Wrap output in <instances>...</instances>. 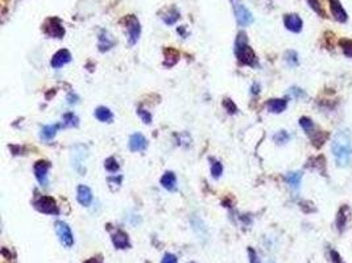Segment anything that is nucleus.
<instances>
[{
    "label": "nucleus",
    "mask_w": 352,
    "mask_h": 263,
    "mask_svg": "<svg viewBox=\"0 0 352 263\" xmlns=\"http://www.w3.org/2000/svg\"><path fill=\"white\" fill-rule=\"evenodd\" d=\"M160 183H161V186L165 188V190L173 191L175 188V184H177V178H175V174L171 171L165 172V174L162 175Z\"/></svg>",
    "instance_id": "nucleus-17"
},
{
    "label": "nucleus",
    "mask_w": 352,
    "mask_h": 263,
    "mask_svg": "<svg viewBox=\"0 0 352 263\" xmlns=\"http://www.w3.org/2000/svg\"><path fill=\"white\" fill-rule=\"evenodd\" d=\"M223 107L227 109L229 113H235V112H236V105H235L234 103H232V100H230V99H224V100H223Z\"/></svg>",
    "instance_id": "nucleus-31"
},
{
    "label": "nucleus",
    "mask_w": 352,
    "mask_h": 263,
    "mask_svg": "<svg viewBox=\"0 0 352 263\" xmlns=\"http://www.w3.org/2000/svg\"><path fill=\"white\" fill-rule=\"evenodd\" d=\"M77 200H78V203L81 206L89 207L92 201L91 190L87 186H83V184L78 186V188H77Z\"/></svg>",
    "instance_id": "nucleus-10"
},
{
    "label": "nucleus",
    "mask_w": 352,
    "mask_h": 263,
    "mask_svg": "<svg viewBox=\"0 0 352 263\" xmlns=\"http://www.w3.org/2000/svg\"><path fill=\"white\" fill-rule=\"evenodd\" d=\"M333 153L339 166H347L352 158V138L348 130H339L333 140Z\"/></svg>",
    "instance_id": "nucleus-1"
},
{
    "label": "nucleus",
    "mask_w": 352,
    "mask_h": 263,
    "mask_svg": "<svg viewBox=\"0 0 352 263\" xmlns=\"http://www.w3.org/2000/svg\"><path fill=\"white\" fill-rule=\"evenodd\" d=\"M330 257H331V260H333L334 263H344V262H343L342 257H340L339 254L336 253L335 250H331L330 251Z\"/></svg>",
    "instance_id": "nucleus-34"
},
{
    "label": "nucleus",
    "mask_w": 352,
    "mask_h": 263,
    "mask_svg": "<svg viewBox=\"0 0 352 263\" xmlns=\"http://www.w3.org/2000/svg\"><path fill=\"white\" fill-rule=\"evenodd\" d=\"M105 167H106V170H107V171L116 172L117 170H119V163H117V161L114 158V157H110V158L106 159Z\"/></svg>",
    "instance_id": "nucleus-25"
},
{
    "label": "nucleus",
    "mask_w": 352,
    "mask_h": 263,
    "mask_svg": "<svg viewBox=\"0 0 352 263\" xmlns=\"http://www.w3.org/2000/svg\"><path fill=\"white\" fill-rule=\"evenodd\" d=\"M234 12H235V16H236V20H238V22H239V25L240 26H247L254 21L252 13L249 12L247 7L243 6V4H239V3L235 4Z\"/></svg>",
    "instance_id": "nucleus-7"
},
{
    "label": "nucleus",
    "mask_w": 352,
    "mask_h": 263,
    "mask_svg": "<svg viewBox=\"0 0 352 263\" xmlns=\"http://www.w3.org/2000/svg\"><path fill=\"white\" fill-rule=\"evenodd\" d=\"M299 125H301L302 129H304L308 134H310L311 132L315 129L314 123H313L311 119H309V118H301V120H299Z\"/></svg>",
    "instance_id": "nucleus-24"
},
{
    "label": "nucleus",
    "mask_w": 352,
    "mask_h": 263,
    "mask_svg": "<svg viewBox=\"0 0 352 263\" xmlns=\"http://www.w3.org/2000/svg\"><path fill=\"white\" fill-rule=\"evenodd\" d=\"M288 100L286 99H270L267 103V107L272 113H281L286 109Z\"/></svg>",
    "instance_id": "nucleus-16"
},
{
    "label": "nucleus",
    "mask_w": 352,
    "mask_h": 263,
    "mask_svg": "<svg viewBox=\"0 0 352 263\" xmlns=\"http://www.w3.org/2000/svg\"><path fill=\"white\" fill-rule=\"evenodd\" d=\"M70 61H71V54H70V51L66 50V49H62V50H58L57 53L54 54L53 58H52L51 61V65L53 69H60V67H62L64 65L69 64Z\"/></svg>",
    "instance_id": "nucleus-9"
},
{
    "label": "nucleus",
    "mask_w": 352,
    "mask_h": 263,
    "mask_svg": "<svg viewBox=\"0 0 352 263\" xmlns=\"http://www.w3.org/2000/svg\"><path fill=\"white\" fill-rule=\"evenodd\" d=\"M62 120H64L62 127H77V125H78V118H77L73 112H67V113H65Z\"/></svg>",
    "instance_id": "nucleus-23"
},
{
    "label": "nucleus",
    "mask_w": 352,
    "mask_h": 263,
    "mask_svg": "<svg viewBox=\"0 0 352 263\" xmlns=\"http://www.w3.org/2000/svg\"><path fill=\"white\" fill-rule=\"evenodd\" d=\"M112 244L116 249H127L130 247V238H128L127 233H124L123 230H116L112 235Z\"/></svg>",
    "instance_id": "nucleus-13"
},
{
    "label": "nucleus",
    "mask_w": 352,
    "mask_h": 263,
    "mask_svg": "<svg viewBox=\"0 0 352 263\" xmlns=\"http://www.w3.org/2000/svg\"><path fill=\"white\" fill-rule=\"evenodd\" d=\"M95 118L102 123H111L114 116H112V112L108 108L98 107L95 109Z\"/></svg>",
    "instance_id": "nucleus-19"
},
{
    "label": "nucleus",
    "mask_w": 352,
    "mask_h": 263,
    "mask_svg": "<svg viewBox=\"0 0 352 263\" xmlns=\"http://www.w3.org/2000/svg\"><path fill=\"white\" fill-rule=\"evenodd\" d=\"M309 2V4H310L313 8H314L315 11H317L318 13H320V15H323V11H322V8H320V6H319V3H318L317 0H308Z\"/></svg>",
    "instance_id": "nucleus-35"
},
{
    "label": "nucleus",
    "mask_w": 352,
    "mask_h": 263,
    "mask_svg": "<svg viewBox=\"0 0 352 263\" xmlns=\"http://www.w3.org/2000/svg\"><path fill=\"white\" fill-rule=\"evenodd\" d=\"M62 128V124H54V125H46L41 129V138L45 141L53 140L54 136L57 134L58 129Z\"/></svg>",
    "instance_id": "nucleus-18"
},
{
    "label": "nucleus",
    "mask_w": 352,
    "mask_h": 263,
    "mask_svg": "<svg viewBox=\"0 0 352 263\" xmlns=\"http://www.w3.org/2000/svg\"><path fill=\"white\" fill-rule=\"evenodd\" d=\"M51 168V163L48 161H37L35 163V177L41 186L48 184V170Z\"/></svg>",
    "instance_id": "nucleus-8"
},
{
    "label": "nucleus",
    "mask_w": 352,
    "mask_h": 263,
    "mask_svg": "<svg viewBox=\"0 0 352 263\" xmlns=\"http://www.w3.org/2000/svg\"><path fill=\"white\" fill-rule=\"evenodd\" d=\"M284 22H285L286 28L294 33H298L302 29V20L297 15H286Z\"/></svg>",
    "instance_id": "nucleus-15"
},
{
    "label": "nucleus",
    "mask_w": 352,
    "mask_h": 263,
    "mask_svg": "<svg viewBox=\"0 0 352 263\" xmlns=\"http://www.w3.org/2000/svg\"><path fill=\"white\" fill-rule=\"evenodd\" d=\"M349 208L347 206H343L342 208L339 210V212H338V217H336V228H338V230L342 233V231H344V229H346V225L347 222H348L349 220Z\"/></svg>",
    "instance_id": "nucleus-14"
},
{
    "label": "nucleus",
    "mask_w": 352,
    "mask_h": 263,
    "mask_svg": "<svg viewBox=\"0 0 352 263\" xmlns=\"http://www.w3.org/2000/svg\"><path fill=\"white\" fill-rule=\"evenodd\" d=\"M191 263H193V262H191Z\"/></svg>",
    "instance_id": "nucleus-38"
},
{
    "label": "nucleus",
    "mask_w": 352,
    "mask_h": 263,
    "mask_svg": "<svg viewBox=\"0 0 352 263\" xmlns=\"http://www.w3.org/2000/svg\"><path fill=\"white\" fill-rule=\"evenodd\" d=\"M42 31L48 37H53V38H62L65 35V29L61 24V21L56 17L53 19H48L45 21L44 26H42Z\"/></svg>",
    "instance_id": "nucleus-5"
},
{
    "label": "nucleus",
    "mask_w": 352,
    "mask_h": 263,
    "mask_svg": "<svg viewBox=\"0 0 352 263\" xmlns=\"http://www.w3.org/2000/svg\"><path fill=\"white\" fill-rule=\"evenodd\" d=\"M137 113H139V116L141 118V120H143L145 124L152 123V116H150L149 112L145 111L144 108H141V107L137 108Z\"/></svg>",
    "instance_id": "nucleus-28"
},
{
    "label": "nucleus",
    "mask_w": 352,
    "mask_h": 263,
    "mask_svg": "<svg viewBox=\"0 0 352 263\" xmlns=\"http://www.w3.org/2000/svg\"><path fill=\"white\" fill-rule=\"evenodd\" d=\"M248 257H249V263H261L260 259H259V257H257L256 251H255L252 247L248 249Z\"/></svg>",
    "instance_id": "nucleus-32"
},
{
    "label": "nucleus",
    "mask_w": 352,
    "mask_h": 263,
    "mask_svg": "<svg viewBox=\"0 0 352 263\" xmlns=\"http://www.w3.org/2000/svg\"><path fill=\"white\" fill-rule=\"evenodd\" d=\"M125 24H127V33H128V41L130 45H135L140 37V22L134 15H131L125 19Z\"/></svg>",
    "instance_id": "nucleus-6"
},
{
    "label": "nucleus",
    "mask_w": 352,
    "mask_h": 263,
    "mask_svg": "<svg viewBox=\"0 0 352 263\" xmlns=\"http://www.w3.org/2000/svg\"><path fill=\"white\" fill-rule=\"evenodd\" d=\"M289 134L286 133L285 130H281V132H279L277 134H274V137H273V140L276 141L277 143H285V142H288L289 141Z\"/></svg>",
    "instance_id": "nucleus-29"
},
{
    "label": "nucleus",
    "mask_w": 352,
    "mask_h": 263,
    "mask_svg": "<svg viewBox=\"0 0 352 263\" xmlns=\"http://www.w3.org/2000/svg\"><path fill=\"white\" fill-rule=\"evenodd\" d=\"M223 172V166L220 162H214L213 165H211V175H213L215 179H218L220 175H222Z\"/></svg>",
    "instance_id": "nucleus-26"
},
{
    "label": "nucleus",
    "mask_w": 352,
    "mask_h": 263,
    "mask_svg": "<svg viewBox=\"0 0 352 263\" xmlns=\"http://www.w3.org/2000/svg\"><path fill=\"white\" fill-rule=\"evenodd\" d=\"M330 3H331V10H333L334 16L339 20V21H344V20L347 19L346 12H344L342 7H340L339 2H338V0H330Z\"/></svg>",
    "instance_id": "nucleus-22"
},
{
    "label": "nucleus",
    "mask_w": 352,
    "mask_h": 263,
    "mask_svg": "<svg viewBox=\"0 0 352 263\" xmlns=\"http://www.w3.org/2000/svg\"><path fill=\"white\" fill-rule=\"evenodd\" d=\"M235 54H236L238 60L243 65H247V66L251 67L257 66L256 54L249 48V45L247 42V36L244 33H240L238 36V38H236V42H235Z\"/></svg>",
    "instance_id": "nucleus-2"
},
{
    "label": "nucleus",
    "mask_w": 352,
    "mask_h": 263,
    "mask_svg": "<svg viewBox=\"0 0 352 263\" xmlns=\"http://www.w3.org/2000/svg\"><path fill=\"white\" fill-rule=\"evenodd\" d=\"M177 262H178V259L174 254H169V253L165 254L161 260V263H177Z\"/></svg>",
    "instance_id": "nucleus-33"
},
{
    "label": "nucleus",
    "mask_w": 352,
    "mask_h": 263,
    "mask_svg": "<svg viewBox=\"0 0 352 263\" xmlns=\"http://www.w3.org/2000/svg\"><path fill=\"white\" fill-rule=\"evenodd\" d=\"M83 263H103V258L102 257H92L90 259L85 260Z\"/></svg>",
    "instance_id": "nucleus-37"
},
{
    "label": "nucleus",
    "mask_w": 352,
    "mask_h": 263,
    "mask_svg": "<svg viewBox=\"0 0 352 263\" xmlns=\"http://www.w3.org/2000/svg\"><path fill=\"white\" fill-rule=\"evenodd\" d=\"M148 146V141L145 137L140 133H135L130 138V149L131 152H143Z\"/></svg>",
    "instance_id": "nucleus-11"
},
{
    "label": "nucleus",
    "mask_w": 352,
    "mask_h": 263,
    "mask_svg": "<svg viewBox=\"0 0 352 263\" xmlns=\"http://www.w3.org/2000/svg\"><path fill=\"white\" fill-rule=\"evenodd\" d=\"M286 62H288L290 66H297L298 65V55L295 51H288L286 53Z\"/></svg>",
    "instance_id": "nucleus-27"
},
{
    "label": "nucleus",
    "mask_w": 352,
    "mask_h": 263,
    "mask_svg": "<svg viewBox=\"0 0 352 263\" xmlns=\"http://www.w3.org/2000/svg\"><path fill=\"white\" fill-rule=\"evenodd\" d=\"M290 92H292L293 96H295V98H304L305 96V92L302 91L301 89H294V87H293V89L290 90Z\"/></svg>",
    "instance_id": "nucleus-36"
},
{
    "label": "nucleus",
    "mask_w": 352,
    "mask_h": 263,
    "mask_svg": "<svg viewBox=\"0 0 352 263\" xmlns=\"http://www.w3.org/2000/svg\"><path fill=\"white\" fill-rule=\"evenodd\" d=\"M301 179H302V172H289L288 175L285 177V181L288 182V184L292 188L297 190L301 184Z\"/></svg>",
    "instance_id": "nucleus-21"
},
{
    "label": "nucleus",
    "mask_w": 352,
    "mask_h": 263,
    "mask_svg": "<svg viewBox=\"0 0 352 263\" xmlns=\"http://www.w3.org/2000/svg\"><path fill=\"white\" fill-rule=\"evenodd\" d=\"M161 19L164 20V22L168 24V25H173V24L180 19V12H178L175 8H170V10L166 11V13H162Z\"/></svg>",
    "instance_id": "nucleus-20"
},
{
    "label": "nucleus",
    "mask_w": 352,
    "mask_h": 263,
    "mask_svg": "<svg viewBox=\"0 0 352 263\" xmlns=\"http://www.w3.org/2000/svg\"><path fill=\"white\" fill-rule=\"evenodd\" d=\"M33 206L38 212L45 213V215H58L60 213L56 200L51 196H40L35 200Z\"/></svg>",
    "instance_id": "nucleus-3"
},
{
    "label": "nucleus",
    "mask_w": 352,
    "mask_h": 263,
    "mask_svg": "<svg viewBox=\"0 0 352 263\" xmlns=\"http://www.w3.org/2000/svg\"><path fill=\"white\" fill-rule=\"evenodd\" d=\"M115 44H116V42H115L114 37H112L107 31H102V32L99 33V44H98L99 50L100 51L110 50Z\"/></svg>",
    "instance_id": "nucleus-12"
},
{
    "label": "nucleus",
    "mask_w": 352,
    "mask_h": 263,
    "mask_svg": "<svg viewBox=\"0 0 352 263\" xmlns=\"http://www.w3.org/2000/svg\"><path fill=\"white\" fill-rule=\"evenodd\" d=\"M56 233H57L60 242L65 247H71L74 245V236L71 233V229L64 221L56 222Z\"/></svg>",
    "instance_id": "nucleus-4"
},
{
    "label": "nucleus",
    "mask_w": 352,
    "mask_h": 263,
    "mask_svg": "<svg viewBox=\"0 0 352 263\" xmlns=\"http://www.w3.org/2000/svg\"><path fill=\"white\" fill-rule=\"evenodd\" d=\"M342 48H343V51H344V54H346L347 57L352 58V41H349V40L342 41Z\"/></svg>",
    "instance_id": "nucleus-30"
}]
</instances>
